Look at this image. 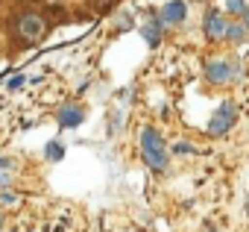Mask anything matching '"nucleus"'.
<instances>
[{"instance_id":"obj_1","label":"nucleus","mask_w":249,"mask_h":232,"mask_svg":"<svg viewBox=\"0 0 249 232\" xmlns=\"http://www.w3.org/2000/svg\"><path fill=\"white\" fill-rule=\"evenodd\" d=\"M141 153H144V162L153 174H164L167 171V141L164 135L156 130V127H144L141 130Z\"/></svg>"},{"instance_id":"obj_2","label":"nucleus","mask_w":249,"mask_h":232,"mask_svg":"<svg viewBox=\"0 0 249 232\" xmlns=\"http://www.w3.org/2000/svg\"><path fill=\"white\" fill-rule=\"evenodd\" d=\"M237 124V103L234 100H223L217 109H214V115H211V121H208V135H214V138H220V135H226L231 127Z\"/></svg>"},{"instance_id":"obj_3","label":"nucleus","mask_w":249,"mask_h":232,"mask_svg":"<svg viewBox=\"0 0 249 232\" xmlns=\"http://www.w3.org/2000/svg\"><path fill=\"white\" fill-rule=\"evenodd\" d=\"M15 33H18L21 41L38 44V41L44 39V33H47V21H44L38 12H24V15L15 21Z\"/></svg>"},{"instance_id":"obj_4","label":"nucleus","mask_w":249,"mask_h":232,"mask_svg":"<svg viewBox=\"0 0 249 232\" xmlns=\"http://www.w3.org/2000/svg\"><path fill=\"white\" fill-rule=\"evenodd\" d=\"M240 77V62L237 59H211L205 62V79L211 85H226Z\"/></svg>"},{"instance_id":"obj_5","label":"nucleus","mask_w":249,"mask_h":232,"mask_svg":"<svg viewBox=\"0 0 249 232\" xmlns=\"http://www.w3.org/2000/svg\"><path fill=\"white\" fill-rule=\"evenodd\" d=\"M202 33H205L208 41H223V39H226V21H223V15H220L217 9H208V12H205V18H202Z\"/></svg>"},{"instance_id":"obj_6","label":"nucleus","mask_w":249,"mask_h":232,"mask_svg":"<svg viewBox=\"0 0 249 232\" xmlns=\"http://www.w3.org/2000/svg\"><path fill=\"white\" fill-rule=\"evenodd\" d=\"M56 121H59L62 130H76V127H82V121H85V112H82V106L68 103V106H62V109L56 112Z\"/></svg>"},{"instance_id":"obj_7","label":"nucleus","mask_w":249,"mask_h":232,"mask_svg":"<svg viewBox=\"0 0 249 232\" xmlns=\"http://www.w3.org/2000/svg\"><path fill=\"white\" fill-rule=\"evenodd\" d=\"M185 18H188L185 0H167V3L161 6V21H164V24H182Z\"/></svg>"},{"instance_id":"obj_8","label":"nucleus","mask_w":249,"mask_h":232,"mask_svg":"<svg viewBox=\"0 0 249 232\" xmlns=\"http://www.w3.org/2000/svg\"><path fill=\"white\" fill-rule=\"evenodd\" d=\"M161 30H164V21H161V18H150V21L141 27V36H144L147 47H159V44H161Z\"/></svg>"},{"instance_id":"obj_9","label":"nucleus","mask_w":249,"mask_h":232,"mask_svg":"<svg viewBox=\"0 0 249 232\" xmlns=\"http://www.w3.org/2000/svg\"><path fill=\"white\" fill-rule=\"evenodd\" d=\"M246 36H249V33H246L243 21H240V24H237V21H234V24H226V39H229V41L243 44V41H246Z\"/></svg>"},{"instance_id":"obj_10","label":"nucleus","mask_w":249,"mask_h":232,"mask_svg":"<svg viewBox=\"0 0 249 232\" xmlns=\"http://www.w3.org/2000/svg\"><path fill=\"white\" fill-rule=\"evenodd\" d=\"M44 156H47L50 162H62V159H65V147H62V141H59V138L47 141V147H44Z\"/></svg>"},{"instance_id":"obj_11","label":"nucleus","mask_w":249,"mask_h":232,"mask_svg":"<svg viewBox=\"0 0 249 232\" xmlns=\"http://www.w3.org/2000/svg\"><path fill=\"white\" fill-rule=\"evenodd\" d=\"M0 203H3V206H15L18 203V194L9 191V188H0Z\"/></svg>"},{"instance_id":"obj_12","label":"nucleus","mask_w":249,"mask_h":232,"mask_svg":"<svg viewBox=\"0 0 249 232\" xmlns=\"http://www.w3.org/2000/svg\"><path fill=\"white\" fill-rule=\"evenodd\" d=\"M226 9H229L231 15H243L246 3H243V0H226Z\"/></svg>"},{"instance_id":"obj_13","label":"nucleus","mask_w":249,"mask_h":232,"mask_svg":"<svg viewBox=\"0 0 249 232\" xmlns=\"http://www.w3.org/2000/svg\"><path fill=\"white\" fill-rule=\"evenodd\" d=\"M24 82H27V77H24V74H18V77H12V79H9V85H6V88H9V91H18Z\"/></svg>"},{"instance_id":"obj_14","label":"nucleus","mask_w":249,"mask_h":232,"mask_svg":"<svg viewBox=\"0 0 249 232\" xmlns=\"http://www.w3.org/2000/svg\"><path fill=\"white\" fill-rule=\"evenodd\" d=\"M173 150H176L179 156H188V153H194V147H191V144H185V141H182V144H176Z\"/></svg>"},{"instance_id":"obj_15","label":"nucleus","mask_w":249,"mask_h":232,"mask_svg":"<svg viewBox=\"0 0 249 232\" xmlns=\"http://www.w3.org/2000/svg\"><path fill=\"white\" fill-rule=\"evenodd\" d=\"M9 185H12L9 174H6V171H0V188H9Z\"/></svg>"},{"instance_id":"obj_16","label":"nucleus","mask_w":249,"mask_h":232,"mask_svg":"<svg viewBox=\"0 0 249 232\" xmlns=\"http://www.w3.org/2000/svg\"><path fill=\"white\" fill-rule=\"evenodd\" d=\"M12 168V159H6V156H0V171H9Z\"/></svg>"},{"instance_id":"obj_17","label":"nucleus","mask_w":249,"mask_h":232,"mask_svg":"<svg viewBox=\"0 0 249 232\" xmlns=\"http://www.w3.org/2000/svg\"><path fill=\"white\" fill-rule=\"evenodd\" d=\"M240 21H243V27H246V33H249V6L243 9V15H240Z\"/></svg>"},{"instance_id":"obj_18","label":"nucleus","mask_w":249,"mask_h":232,"mask_svg":"<svg viewBox=\"0 0 249 232\" xmlns=\"http://www.w3.org/2000/svg\"><path fill=\"white\" fill-rule=\"evenodd\" d=\"M100 3H103V6H111V3H114V0H100Z\"/></svg>"},{"instance_id":"obj_19","label":"nucleus","mask_w":249,"mask_h":232,"mask_svg":"<svg viewBox=\"0 0 249 232\" xmlns=\"http://www.w3.org/2000/svg\"><path fill=\"white\" fill-rule=\"evenodd\" d=\"M0 226H3V212H0Z\"/></svg>"},{"instance_id":"obj_20","label":"nucleus","mask_w":249,"mask_h":232,"mask_svg":"<svg viewBox=\"0 0 249 232\" xmlns=\"http://www.w3.org/2000/svg\"><path fill=\"white\" fill-rule=\"evenodd\" d=\"M246 212H249V197H246Z\"/></svg>"}]
</instances>
